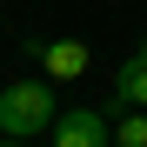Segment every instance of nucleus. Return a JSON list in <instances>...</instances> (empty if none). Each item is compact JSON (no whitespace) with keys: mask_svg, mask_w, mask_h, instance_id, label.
<instances>
[{"mask_svg":"<svg viewBox=\"0 0 147 147\" xmlns=\"http://www.w3.org/2000/svg\"><path fill=\"white\" fill-rule=\"evenodd\" d=\"M114 94H120L127 107H140V114H147V54H127V60L114 67Z\"/></svg>","mask_w":147,"mask_h":147,"instance_id":"nucleus-4","label":"nucleus"},{"mask_svg":"<svg viewBox=\"0 0 147 147\" xmlns=\"http://www.w3.org/2000/svg\"><path fill=\"white\" fill-rule=\"evenodd\" d=\"M54 87L47 80H13V87H0V134L7 140H34V134H54Z\"/></svg>","mask_w":147,"mask_h":147,"instance_id":"nucleus-1","label":"nucleus"},{"mask_svg":"<svg viewBox=\"0 0 147 147\" xmlns=\"http://www.w3.org/2000/svg\"><path fill=\"white\" fill-rule=\"evenodd\" d=\"M114 147H147V114H140V107L114 127Z\"/></svg>","mask_w":147,"mask_h":147,"instance_id":"nucleus-5","label":"nucleus"},{"mask_svg":"<svg viewBox=\"0 0 147 147\" xmlns=\"http://www.w3.org/2000/svg\"><path fill=\"white\" fill-rule=\"evenodd\" d=\"M27 54L47 67V80H80L87 74V47L80 40H54V47H27Z\"/></svg>","mask_w":147,"mask_h":147,"instance_id":"nucleus-3","label":"nucleus"},{"mask_svg":"<svg viewBox=\"0 0 147 147\" xmlns=\"http://www.w3.org/2000/svg\"><path fill=\"white\" fill-rule=\"evenodd\" d=\"M0 147H27V140H7V134H0Z\"/></svg>","mask_w":147,"mask_h":147,"instance_id":"nucleus-6","label":"nucleus"},{"mask_svg":"<svg viewBox=\"0 0 147 147\" xmlns=\"http://www.w3.org/2000/svg\"><path fill=\"white\" fill-rule=\"evenodd\" d=\"M140 54H147V40H140Z\"/></svg>","mask_w":147,"mask_h":147,"instance_id":"nucleus-7","label":"nucleus"},{"mask_svg":"<svg viewBox=\"0 0 147 147\" xmlns=\"http://www.w3.org/2000/svg\"><path fill=\"white\" fill-rule=\"evenodd\" d=\"M114 134H107V120L94 114V107H67L60 120H54V147H107Z\"/></svg>","mask_w":147,"mask_h":147,"instance_id":"nucleus-2","label":"nucleus"}]
</instances>
